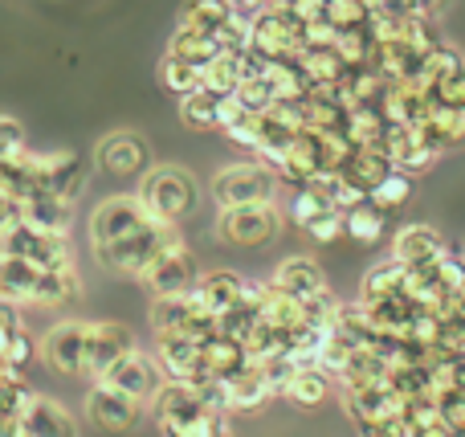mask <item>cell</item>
<instances>
[{
  "mask_svg": "<svg viewBox=\"0 0 465 437\" xmlns=\"http://www.w3.org/2000/svg\"><path fill=\"white\" fill-rule=\"evenodd\" d=\"M306 233L314 237V242H335V237H343L347 233V213L343 209H327V213H319V217L306 225Z\"/></svg>",
  "mask_w": 465,
  "mask_h": 437,
  "instance_id": "36",
  "label": "cell"
},
{
  "mask_svg": "<svg viewBox=\"0 0 465 437\" xmlns=\"http://www.w3.org/2000/svg\"><path fill=\"white\" fill-rule=\"evenodd\" d=\"M409 196H412V172L392 168V172H388V176L368 193V201L376 204V209L392 213V209H401V204H409Z\"/></svg>",
  "mask_w": 465,
  "mask_h": 437,
  "instance_id": "34",
  "label": "cell"
},
{
  "mask_svg": "<svg viewBox=\"0 0 465 437\" xmlns=\"http://www.w3.org/2000/svg\"><path fill=\"white\" fill-rule=\"evenodd\" d=\"M86 348H90V323L65 319V323H54L45 332V340H41V360H45L57 376L86 381Z\"/></svg>",
  "mask_w": 465,
  "mask_h": 437,
  "instance_id": "7",
  "label": "cell"
},
{
  "mask_svg": "<svg viewBox=\"0 0 465 437\" xmlns=\"http://www.w3.org/2000/svg\"><path fill=\"white\" fill-rule=\"evenodd\" d=\"M371 437H380V433H371Z\"/></svg>",
  "mask_w": 465,
  "mask_h": 437,
  "instance_id": "48",
  "label": "cell"
},
{
  "mask_svg": "<svg viewBox=\"0 0 465 437\" xmlns=\"http://www.w3.org/2000/svg\"><path fill=\"white\" fill-rule=\"evenodd\" d=\"M168 54H180L196 65H209L225 54V45H221V37H213V33H196V29H184V25H180L176 37L168 41Z\"/></svg>",
  "mask_w": 465,
  "mask_h": 437,
  "instance_id": "30",
  "label": "cell"
},
{
  "mask_svg": "<svg viewBox=\"0 0 465 437\" xmlns=\"http://www.w3.org/2000/svg\"><path fill=\"white\" fill-rule=\"evenodd\" d=\"M245 368H253V356H249V348L241 340H232V335L217 332L204 340V372L217 376V381H232V376H241Z\"/></svg>",
  "mask_w": 465,
  "mask_h": 437,
  "instance_id": "22",
  "label": "cell"
},
{
  "mask_svg": "<svg viewBox=\"0 0 465 437\" xmlns=\"http://www.w3.org/2000/svg\"><path fill=\"white\" fill-rule=\"evenodd\" d=\"M5 253L29 258L45 270H74V242L70 233H49V229H33V225H16L13 233H5Z\"/></svg>",
  "mask_w": 465,
  "mask_h": 437,
  "instance_id": "8",
  "label": "cell"
},
{
  "mask_svg": "<svg viewBox=\"0 0 465 437\" xmlns=\"http://www.w3.org/2000/svg\"><path fill=\"white\" fill-rule=\"evenodd\" d=\"M245 114H253V111H249V106H245V103H241V98H237V94H225V98H221V131L237 127V123H241V119H245Z\"/></svg>",
  "mask_w": 465,
  "mask_h": 437,
  "instance_id": "43",
  "label": "cell"
},
{
  "mask_svg": "<svg viewBox=\"0 0 465 437\" xmlns=\"http://www.w3.org/2000/svg\"><path fill=\"white\" fill-rule=\"evenodd\" d=\"M98 164H103L111 176H143L152 168V152L135 131H111V135L98 144Z\"/></svg>",
  "mask_w": 465,
  "mask_h": 437,
  "instance_id": "16",
  "label": "cell"
},
{
  "mask_svg": "<svg viewBox=\"0 0 465 437\" xmlns=\"http://www.w3.org/2000/svg\"><path fill=\"white\" fill-rule=\"evenodd\" d=\"M25 152H29L25 127L16 119H0V160H21Z\"/></svg>",
  "mask_w": 465,
  "mask_h": 437,
  "instance_id": "38",
  "label": "cell"
},
{
  "mask_svg": "<svg viewBox=\"0 0 465 437\" xmlns=\"http://www.w3.org/2000/svg\"><path fill=\"white\" fill-rule=\"evenodd\" d=\"M437 98H441V103H458V106H465V65H461V70H453L450 78L441 82Z\"/></svg>",
  "mask_w": 465,
  "mask_h": 437,
  "instance_id": "42",
  "label": "cell"
},
{
  "mask_svg": "<svg viewBox=\"0 0 465 437\" xmlns=\"http://www.w3.org/2000/svg\"><path fill=\"white\" fill-rule=\"evenodd\" d=\"M127 352H135V335L127 323H90V348H86V381H103Z\"/></svg>",
  "mask_w": 465,
  "mask_h": 437,
  "instance_id": "14",
  "label": "cell"
},
{
  "mask_svg": "<svg viewBox=\"0 0 465 437\" xmlns=\"http://www.w3.org/2000/svg\"><path fill=\"white\" fill-rule=\"evenodd\" d=\"M450 253V245H445V237L437 233L433 225H404L401 233L392 237V258H401L404 266H429V262L445 258Z\"/></svg>",
  "mask_w": 465,
  "mask_h": 437,
  "instance_id": "21",
  "label": "cell"
},
{
  "mask_svg": "<svg viewBox=\"0 0 465 437\" xmlns=\"http://www.w3.org/2000/svg\"><path fill=\"white\" fill-rule=\"evenodd\" d=\"M270 283L278 286V291H286V294H294V299H302V303L314 299V294H322V291H331V286H327V274H322V266L311 258V253H290V258H282Z\"/></svg>",
  "mask_w": 465,
  "mask_h": 437,
  "instance_id": "17",
  "label": "cell"
},
{
  "mask_svg": "<svg viewBox=\"0 0 465 437\" xmlns=\"http://www.w3.org/2000/svg\"><path fill=\"white\" fill-rule=\"evenodd\" d=\"M249 286L253 283L232 274V270H209V274H201L193 283V294L213 311V315H229L232 307H241V303L249 299Z\"/></svg>",
  "mask_w": 465,
  "mask_h": 437,
  "instance_id": "18",
  "label": "cell"
},
{
  "mask_svg": "<svg viewBox=\"0 0 465 437\" xmlns=\"http://www.w3.org/2000/svg\"><path fill=\"white\" fill-rule=\"evenodd\" d=\"M33 356V343H29V335H13V340L5 343V364L8 368H25V360Z\"/></svg>",
  "mask_w": 465,
  "mask_h": 437,
  "instance_id": "41",
  "label": "cell"
},
{
  "mask_svg": "<svg viewBox=\"0 0 465 437\" xmlns=\"http://www.w3.org/2000/svg\"><path fill=\"white\" fill-rule=\"evenodd\" d=\"M409 294V266L401 258H384L363 274V303H384Z\"/></svg>",
  "mask_w": 465,
  "mask_h": 437,
  "instance_id": "25",
  "label": "cell"
},
{
  "mask_svg": "<svg viewBox=\"0 0 465 437\" xmlns=\"http://www.w3.org/2000/svg\"><path fill=\"white\" fill-rule=\"evenodd\" d=\"M143 401H135L131 392L114 389V384L106 381H94L86 392V417L98 425V430H111V433H123L131 430V425L143 417Z\"/></svg>",
  "mask_w": 465,
  "mask_h": 437,
  "instance_id": "11",
  "label": "cell"
},
{
  "mask_svg": "<svg viewBox=\"0 0 465 437\" xmlns=\"http://www.w3.org/2000/svg\"><path fill=\"white\" fill-rule=\"evenodd\" d=\"M225 389H229V413H257L270 397H278L270 376H265L257 364L245 368L241 376H232V381H225Z\"/></svg>",
  "mask_w": 465,
  "mask_h": 437,
  "instance_id": "23",
  "label": "cell"
},
{
  "mask_svg": "<svg viewBox=\"0 0 465 437\" xmlns=\"http://www.w3.org/2000/svg\"><path fill=\"white\" fill-rule=\"evenodd\" d=\"M273 0H237V8H245V13H262V8H270Z\"/></svg>",
  "mask_w": 465,
  "mask_h": 437,
  "instance_id": "45",
  "label": "cell"
},
{
  "mask_svg": "<svg viewBox=\"0 0 465 437\" xmlns=\"http://www.w3.org/2000/svg\"><path fill=\"white\" fill-rule=\"evenodd\" d=\"M184 433H188V437H232L225 413H204L201 422H196L193 430H184Z\"/></svg>",
  "mask_w": 465,
  "mask_h": 437,
  "instance_id": "40",
  "label": "cell"
},
{
  "mask_svg": "<svg viewBox=\"0 0 465 437\" xmlns=\"http://www.w3.org/2000/svg\"><path fill=\"white\" fill-rule=\"evenodd\" d=\"M420 437H453V430H445V425L437 422V425H429V430H420Z\"/></svg>",
  "mask_w": 465,
  "mask_h": 437,
  "instance_id": "46",
  "label": "cell"
},
{
  "mask_svg": "<svg viewBox=\"0 0 465 437\" xmlns=\"http://www.w3.org/2000/svg\"><path fill=\"white\" fill-rule=\"evenodd\" d=\"M282 229V213L273 201L265 204H232V209H221L217 213V237L229 245H245V250H253V245H265L273 242Z\"/></svg>",
  "mask_w": 465,
  "mask_h": 437,
  "instance_id": "6",
  "label": "cell"
},
{
  "mask_svg": "<svg viewBox=\"0 0 465 437\" xmlns=\"http://www.w3.org/2000/svg\"><path fill=\"white\" fill-rule=\"evenodd\" d=\"M331 384H335V376L322 372L319 364H314V368H298L294 381H290V389H286V401H294L298 409H319L322 401L331 397Z\"/></svg>",
  "mask_w": 465,
  "mask_h": 437,
  "instance_id": "28",
  "label": "cell"
},
{
  "mask_svg": "<svg viewBox=\"0 0 465 437\" xmlns=\"http://www.w3.org/2000/svg\"><path fill=\"white\" fill-rule=\"evenodd\" d=\"M241 82H245V57H241V54H229V49H225L217 62L204 65V86H209L213 94H221V98L237 94Z\"/></svg>",
  "mask_w": 465,
  "mask_h": 437,
  "instance_id": "31",
  "label": "cell"
},
{
  "mask_svg": "<svg viewBox=\"0 0 465 437\" xmlns=\"http://www.w3.org/2000/svg\"><path fill=\"white\" fill-rule=\"evenodd\" d=\"M29 437H78V425H74V417L65 413V405H57V401L49 397H33L29 413L21 417Z\"/></svg>",
  "mask_w": 465,
  "mask_h": 437,
  "instance_id": "24",
  "label": "cell"
},
{
  "mask_svg": "<svg viewBox=\"0 0 465 437\" xmlns=\"http://www.w3.org/2000/svg\"><path fill=\"white\" fill-rule=\"evenodd\" d=\"M155 356H160L168 381H204V343L193 335H155Z\"/></svg>",
  "mask_w": 465,
  "mask_h": 437,
  "instance_id": "15",
  "label": "cell"
},
{
  "mask_svg": "<svg viewBox=\"0 0 465 437\" xmlns=\"http://www.w3.org/2000/svg\"><path fill=\"white\" fill-rule=\"evenodd\" d=\"M196 278L201 274L193 270V250L184 245V237H176V242L143 270L139 283H143L152 294H184V291H193Z\"/></svg>",
  "mask_w": 465,
  "mask_h": 437,
  "instance_id": "12",
  "label": "cell"
},
{
  "mask_svg": "<svg viewBox=\"0 0 465 437\" xmlns=\"http://www.w3.org/2000/svg\"><path fill=\"white\" fill-rule=\"evenodd\" d=\"M384 217H388V213L376 209L371 201L360 204V209L347 213V237H351V242H360V245H380V237L388 233V229H384Z\"/></svg>",
  "mask_w": 465,
  "mask_h": 437,
  "instance_id": "33",
  "label": "cell"
},
{
  "mask_svg": "<svg viewBox=\"0 0 465 437\" xmlns=\"http://www.w3.org/2000/svg\"><path fill=\"white\" fill-rule=\"evenodd\" d=\"M327 209H335V204H327L319 193H311V188H294V196H290V221H294L298 229H306L319 213H327Z\"/></svg>",
  "mask_w": 465,
  "mask_h": 437,
  "instance_id": "35",
  "label": "cell"
},
{
  "mask_svg": "<svg viewBox=\"0 0 465 437\" xmlns=\"http://www.w3.org/2000/svg\"><path fill=\"white\" fill-rule=\"evenodd\" d=\"M376 13L392 16V21H417L420 13V0H376Z\"/></svg>",
  "mask_w": 465,
  "mask_h": 437,
  "instance_id": "39",
  "label": "cell"
},
{
  "mask_svg": "<svg viewBox=\"0 0 465 437\" xmlns=\"http://www.w3.org/2000/svg\"><path fill=\"white\" fill-rule=\"evenodd\" d=\"M180 123L196 131L221 127V94H213L209 86H196L193 94H180Z\"/></svg>",
  "mask_w": 465,
  "mask_h": 437,
  "instance_id": "27",
  "label": "cell"
},
{
  "mask_svg": "<svg viewBox=\"0 0 465 437\" xmlns=\"http://www.w3.org/2000/svg\"><path fill=\"white\" fill-rule=\"evenodd\" d=\"M147 217H155V213L147 209L139 193H119V196H111V201H103L94 213H90V245L114 242V237H123V233H131V229H139Z\"/></svg>",
  "mask_w": 465,
  "mask_h": 437,
  "instance_id": "10",
  "label": "cell"
},
{
  "mask_svg": "<svg viewBox=\"0 0 465 437\" xmlns=\"http://www.w3.org/2000/svg\"><path fill=\"white\" fill-rule=\"evenodd\" d=\"M441 425L453 430V437H465V389H453V392H441Z\"/></svg>",
  "mask_w": 465,
  "mask_h": 437,
  "instance_id": "37",
  "label": "cell"
},
{
  "mask_svg": "<svg viewBox=\"0 0 465 437\" xmlns=\"http://www.w3.org/2000/svg\"><path fill=\"white\" fill-rule=\"evenodd\" d=\"M152 332L155 335H193V340H209V335L221 332V315H213L193 291L184 294H155L152 311Z\"/></svg>",
  "mask_w": 465,
  "mask_h": 437,
  "instance_id": "4",
  "label": "cell"
},
{
  "mask_svg": "<svg viewBox=\"0 0 465 437\" xmlns=\"http://www.w3.org/2000/svg\"><path fill=\"white\" fill-rule=\"evenodd\" d=\"M392 168H396V164H392V155H388L384 147H360V152L351 155V164L343 168V176L355 180L360 188H368V193H371V188H376Z\"/></svg>",
  "mask_w": 465,
  "mask_h": 437,
  "instance_id": "29",
  "label": "cell"
},
{
  "mask_svg": "<svg viewBox=\"0 0 465 437\" xmlns=\"http://www.w3.org/2000/svg\"><path fill=\"white\" fill-rule=\"evenodd\" d=\"M106 384H114V389L131 392L135 401H143V405H152L155 397H160V389L168 384V372H163L160 356L155 352H127V356L119 360V364L111 368V372L103 376Z\"/></svg>",
  "mask_w": 465,
  "mask_h": 437,
  "instance_id": "9",
  "label": "cell"
},
{
  "mask_svg": "<svg viewBox=\"0 0 465 437\" xmlns=\"http://www.w3.org/2000/svg\"><path fill=\"white\" fill-rule=\"evenodd\" d=\"M160 82L168 90H176V94H193L196 86H204V65L188 62V57H180V54H163Z\"/></svg>",
  "mask_w": 465,
  "mask_h": 437,
  "instance_id": "32",
  "label": "cell"
},
{
  "mask_svg": "<svg viewBox=\"0 0 465 437\" xmlns=\"http://www.w3.org/2000/svg\"><path fill=\"white\" fill-rule=\"evenodd\" d=\"M163 437H188L184 430H163Z\"/></svg>",
  "mask_w": 465,
  "mask_h": 437,
  "instance_id": "47",
  "label": "cell"
},
{
  "mask_svg": "<svg viewBox=\"0 0 465 437\" xmlns=\"http://www.w3.org/2000/svg\"><path fill=\"white\" fill-rule=\"evenodd\" d=\"M152 409H155V417H160V430H193L204 413H213V409L204 405L201 389L188 381H168L160 389V397L152 401Z\"/></svg>",
  "mask_w": 465,
  "mask_h": 437,
  "instance_id": "13",
  "label": "cell"
},
{
  "mask_svg": "<svg viewBox=\"0 0 465 437\" xmlns=\"http://www.w3.org/2000/svg\"><path fill=\"white\" fill-rule=\"evenodd\" d=\"M450 5L453 0H420V13H425L429 21H441V16L450 13Z\"/></svg>",
  "mask_w": 465,
  "mask_h": 437,
  "instance_id": "44",
  "label": "cell"
},
{
  "mask_svg": "<svg viewBox=\"0 0 465 437\" xmlns=\"http://www.w3.org/2000/svg\"><path fill=\"white\" fill-rule=\"evenodd\" d=\"M213 201L217 209H232V204H265L278 201L282 176L273 168H265L262 160H241V164H225V168L213 176Z\"/></svg>",
  "mask_w": 465,
  "mask_h": 437,
  "instance_id": "2",
  "label": "cell"
},
{
  "mask_svg": "<svg viewBox=\"0 0 465 437\" xmlns=\"http://www.w3.org/2000/svg\"><path fill=\"white\" fill-rule=\"evenodd\" d=\"M13 201H21V213H25V225L33 229H49V233H70L74 225V201H65V196L57 193H29V196H13Z\"/></svg>",
  "mask_w": 465,
  "mask_h": 437,
  "instance_id": "20",
  "label": "cell"
},
{
  "mask_svg": "<svg viewBox=\"0 0 465 437\" xmlns=\"http://www.w3.org/2000/svg\"><path fill=\"white\" fill-rule=\"evenodd\" d=\"M25 164L33 172V188H45V193H57L65 201H78L86 193V180H90V168L78 152H25Z\"/></svg>",
  "mask_w": 465,
  "mask_h": 437,
  "instance_id": "5",
  "label": "cell"
},
{
  "mask_svg": "<svg viewBox=\"0 0 465 437\" xmlns=\"http://www.w3.org/2000/svg\"><path fill=\"white\" fill-rule=\"evenodd\" d=\"M232 13H237V0H184L180 25H184V29L221 37V29L232 21Z\"/></svg>",
  "mask_w": 465,
  "mask_h": 437,
  "instance_id": "26",
  "label": "cell"
},
{
  "mask_svg": "<svg viewBox=\"0 0 465 437\" xmlns=\"http://www.w3.org/2000/svg\"><path fill=\"white\" fill-rule=\"evenodd\" d=\"M176 225L163 217H147L139 229H131V233L114 237V242L106 245H94L98 262H103L106 270H114V274H135L143 278V270L152 266L155 258H160L163 250H168L172 242H176Z\"/></svg>",
  "mask_w": 465,
  "mask_h": 437,
  "instance_id": "1",
  "label": "cell"
},
{
  "mask_svg": "<svg viewBox=\"0 0 465 437\" xmlns=\"http://www.w3.org/2000/svg\"><path fill=\"white\" fill-rule=\"evenodd\" d=\"M135 193L143 196V204L155 213V217L172 221V225H180V221L196 209V180L188 176L184 168H176V164L147 168L143 176H139Z\"/></svg>",
  "mask_w": 465,
  "mask_h": 437,
  "instance_id": "3",
  "label": "cell"
},
{
  "mask_svg": "<svg viewBox=\"0 0 465 437\" xmlns=\"http://www.w3.org/2000/svg\"><path fill=\"white\" fill-rule=\"evenodd\" d=\"M417 135H420V144L433 147L437 155L453 152L458 144H465V106H458V103H441V98H437L433 114L417 123Z\"/></svg>",
  "mask_w": 465,
  "mask_h": 437,
  "instance_id": "19",
  "label": "cell"
}]
</instances>
